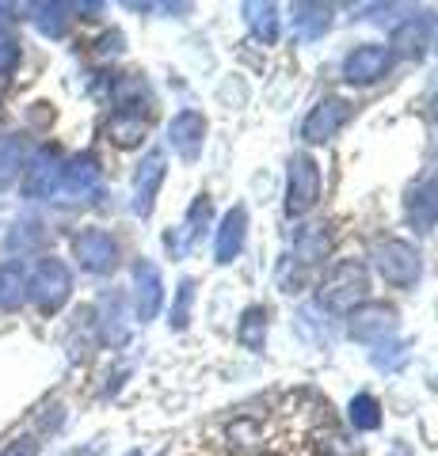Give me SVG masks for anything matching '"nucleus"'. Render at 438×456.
<instances>
[{"label": "nucleus", "instance_id": "obj_1", "mask_svg": "<svg viewBox=\"0 0 438 456\" xmlns=\"http://www.w3.org/2000/svg\"><path fill=\"white\" fill-rule=\"evenodd\" d=\"M317 164L309 156H298L290 167V213H305L309 206L317 202Z\"/></svg>", "mask_w": 438, "mask_h": 456}, {"label": "nucleus", "instance_id": "obj_2", "mask_svg": "<svg viewBox=\"0 0 438 456\" xmlns=\"http://www.w3.org/2000/svg\"><path fill=\"white\" fill-rule=\"evenodd\" d=\"M377 266H381V274H385V281H393V285H408L419 274L416 255H412V248H404V244L377 248Z\"/></svg>", "mask_w": 438, "mask_h": 456}, {"label": "nucleus", "instance_id": "obj_3", "mask_svg": "<svg viewBox=\"0 0 438 456\" xmlns=\"http://www.w3.org/2000/svg\"><path fill=\"white\" fill-rule=\"evenodd\" d=\"M385 65H389V53L381 50V46H362L347 57V80H359V84H370L377 80L381 73H385Z\"/></svg>", "mask_w": 438, "mask_h": 456}, {"label": "nucleus", "instance_id": "obj_4", "mask_svg": "<svg viewBox=\"0 0 438 456\" xmlns=\"http://www.w3.org/2000/svg\"><path fill=\"white\" fill-rule=\"evenodd\" d=\"M347 118V107L339 103V99H328V103H320L313 114H309V122H305V137L309 141H324V137H332L339 130V122Z\"/></svg>", "mask_w": 438, "mask_h": 456}, {"label": "nucleus", "instance_id": "obj_5", "mask_svg": "<svg viewBox=\"0 0 438 456\" xmlns=\"http://www.w3.org/2000/svg\"><path fill=\"white\" fill-rule=\"evenodd\" d=\"M240 236H244V213H229V221H225V232L218 240V259H233V255L240 251Z\"/></svg>", "mask_w": 438, "mask_h": 456}, {"label": "nucleus", "instance_id": "obj_6", "mask_svg": "<svg viewBox=\"0 0 438 456\" xmlns=\"http://www.w3.org/2000/svg\"><path fill=\"white\" fill-rule=\"evenodd\" d=\"M389 320H393V312H389V308L370 305L366 312H359V316H355V323H351V335L366 338L370 331H385V327H389Z\"/></svg>", "mask_w": 438, "mask_h": 456}, {"label": "nucleus", "instance_id": "obj_7", "mask_svg": "<svg viewBox=\"0 0 438 456\" xmlns=\"http://www.w3.org/2000/svg\"><path fill=\"white\" fill-rule=\"evenodd\" d=\"M374 411H377V407H374V399H366V395H362L359 403L351 407V419H355L359 426H366V430H370V426H377V415H374Z\"/></svg>", "mask_w": 438, "mask_h": 456}]
</instances>
